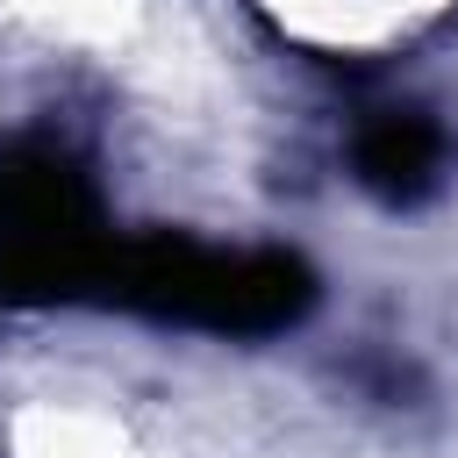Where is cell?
Instances as JSON below:
<instances>
[{
  "label": "cell",
  "mask_w": 458,
  "mask_h": 458,
  "mask_svg": "<svg viewBox=\"0 0 458 458\" xmlns=\"http://www.w3.org/2000/svg\"><path fill=\"white\" fill-rule=\"evenodd\" d=\"M100 286L122 308H143V315L186 322V329H222V336L286 329L315 301V279H308L301 258H286V250H215V243H186V236L114 243Z\"/></svg>",
  "instance_id": "1"
},
{
  "label": "cell",
  "mask_w": 458,
  "mask_h": 458,
  "mask_svg": "<svg viewBox=\"0 0 458 458\" xmlns=\"http://www.w3.org/2000/svg\"><path fill=\"white\" fill-rule=\"evenodd\" d=\"M107 229L72 165L36 157L0 172V286L21 301H64L107 279Z\"/></svg>",
  "instance_id": "2"
},
{
  "label": "cell",
  "mask_w": 458,
  "mask_h": 458,
  "mask_svg": "<svg viewBox=\"0 0 458 458\" xmlns=\"http://www.w3.org/2000/svg\"><path fill=\"white\" fill-rule=\"evenodd\" d=\"M351 165H358V186H372L379 200H422V193L437 186L444 136H437V122L415 114V107H379V114L358 122Z\"/></svg>",
  "instance_id": "3"
}]
</instances>
